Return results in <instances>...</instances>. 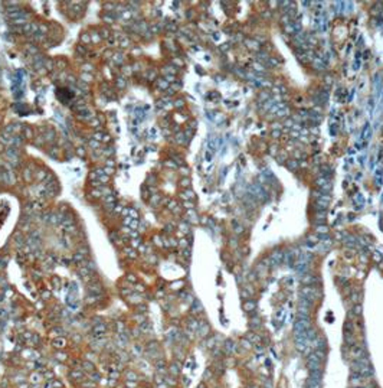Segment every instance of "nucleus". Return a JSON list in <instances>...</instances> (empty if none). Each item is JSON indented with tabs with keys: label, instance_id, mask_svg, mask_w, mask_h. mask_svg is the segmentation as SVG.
I'll return each mask as SVG.
<instances>
[{
	"label": "nucleus",
	"instance_id": "obj_6",
	"mask_svg": "<svg viewBox=\"0 0 383 388\" xmlns=\"http://www.w3.org/2000/svg\"><path fill=\"white\" fill-rule=\"evenodd\" d=\"M356 199L360 202V205H363V203H365V198H363L362 195H357V196H356Z\"/></svg>",
	"mask_w": 383,
	"mask_h": 388
},
{
	"label": "nucleus",
	"instance_id": "obj_1",
	"mask_svg": "<svg viewBox=\"0 0 383 388\" xmlns=\"http://www.w3.org/2000/svg\"><path fill=\"white\" fill-rule=\"evenodd\" d=\"M305 38H307V35H305V32H298V33H295V36H294V41H295L298 45H304V42H305Z\"/></svg>",
	"mask_w": 383,
	"mask_h": 388
},
{
	"label": "nucleus",
	"instance_id": "obj_2",
	"mask_svg": "<svg viewBox=\"0 0 383 388\" xmlns=\"http://www.w3.org/2000/svg\"><path fill=\"white\" fill-rule=\"evenodd\" d=\"M313 67L315 68V69H318V71H321V69L326 68V65H324V62H323L320 58H314L313 59Z\"/></svg>",
	"mask_w": 383,
	"mask_h": 388
},
{
	"label": "nucleus",
	"instance_id": "obj_3",
	"mask_svg": "<svg viewBox=\"0 0 383 388\" xmlns=\"http://www.w3.org/2000/svg\"><path fill=\"white\" fill-rule=\"evenodd\" d=\"M285 32H287V33H297V29H295L294 22H291V23H288V25L285 26Z\"/></svg>",
	"mask_w": 383,
	"mask_h": 388
},
{
	"label": "nucleus",
	"instance_id": "obj_8",
	"mask_svg": "<svg viewBox=\"0 0 383 388\" xmlns=\"http://www.w3.org/2000/svg\"><path fill=\"white\" fill-rule=\"evenodd\" d=\"M272 136H274V137H278V136H281V131H278V130H274Z\"/></svg>",
	"mask_w": 383,
	"mask_h": 388
},
{
	"label": "nucleus",
	"instance_id": "obj_9",
	"mask_svg": "<svg viewBox=\"0 0 383 388\" xmlns=\"http://www.w3.org/2000/svg\"><path fill=\"white\" fill-rule=\"evenodd\" d=\"M331 82H333V78L329 75V77H327V84H331Z\"/></svg>",
	"mask_w": 383,
	"mask_h": 388
},
{
	"label": "nucleus",
	"instance_id": "obj_7",
	"mask_svg": "<svg viewBox=\"0 0 383 388\" xmlns=\"http://www.w3.org/2000/svg\"><path fill=\"white\" fill-rule=\"evenodd\" d=\"M285 126H287V127H293V126H294V121H293V120H287V121H285Z\"/></svg>",
	"mask_w": 383,
	"mask_h": 388
},
{
	"label": "nucleus",
	"instance_id": "obj_10",
	"mask_svg": "<svg viewBox=\"0 0 383 388\" xmlns=\"http://www.w3.org/2000/svg\"><path fill=\"white\" fill-rule=\"evenodd\" d=\"M298 134H300V133H295V131H293V133H291V136H293V137H298Z\"/></svg>",
	"mask_w": 383,
	"mask_h": 388
},
{
	"label": "nucleus",
	"instance_id": "obj_4",
	"mask_svg": "<svg viewBox=\"0 0 383 388\" xmlns=\"http://www.w3.org/2000/svg\"><path fill=\"white\" fill-rule=\"evenodd\" d=\"M287 166H288V169H290V170H297L300 165H298V162H297V160H288V162H287Z\"/></svg>",
	"mask_w": 383,
	"mask_h": 388
},
{
	"label": "nucleus",
	"instance_id": "obj_5",
	"mask_svg": "<svg viewBox=\"0 0 383 388\" xmlns=\"http://www.w3.org/2000/svg\"><path fill=\"white\" fill-rule=\"evenodd\" d=\"M317 231H318V232H327V227L321 225V227H318V228H317Z\"/></svg>",
	"mask_w": 383,
	"mask_h": 388
}]
</instances>
